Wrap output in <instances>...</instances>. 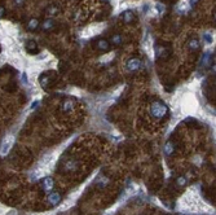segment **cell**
<instances>
[{
    "mask_svg": "<svg viewBox=\"0 0 216 215\" xmlns=\"http://www.w3.org/2000/svg\"><path fill=\"white\" fill-rule=\"evenodd\" d=\"M168 113V108H167L166 104H163L162 101H154L151 102L150 105V114L151 117L157 118V119H161V118H165Z\"/></svg>",
    "mask_w": 216,
    "mask_h": 215,
    "instance_id": "obj_1",
    "label": "cell"
},
{
    "mask_svg": "<svg viewBox=\"0 0 216 215\" xmlns=\"http://www.w3.org/2000/svg\"><path fill=\"white\" fill-rule=\"evenodd\" d=\"M14 144V138L13 136H8V138L4 139V141H3L1 144V148H0V153H1V155H5L9 153V150L12 149Z\"/></svg>",
    "mask_w": 216,
    "mask_h": 215,
    "instance_id": "obj_2",
    "label": "cell"
},
{
    "mask_svg": "<svg viewBox=\"0 0 216 215\" xmlns=\"http://www.w3.org/2000/svg\"><path fill=\"white\" fill-rule=\"evenodd\" d=\"M61 108H62V110H64V112H71L73 108H74V101L71 99H65L64 102H62V105H61Z\"/></svg>",
    "mask_w": 216,
    "mask_h": 215,
    "instance_id": "obj_3",
    "label": "cell"
},
{
    "mask_svg": "<svg viewBox=\"0 0 216 215\" xmlns=\"http://www.w3.org/2000/svg\"><path fill=\"white\" fill-rule=\"evenodd\" d=\"M140 65H141L140 60H137V58H132V60H129V61L127 62V69L131 70V71H133V70H137V69H139Z\"/></svg>",
    "mask_w": 216,
    "mask_h": 215,
    "instance_id": "obj_4",
    "label": "cell"
},
{
    "mask_svg": "<svg viewBox=\"0 0 216 215\" xmlns=\"http://www.w3.org/2000/svg\"><path fill=\"white\" fill-rule=\"evenodd\" d=\"M52 188H53V180L49 179V177L44 179V181H43V189L46 192H49V191H52Z\"/></svg>",
    "mask_w": 216,
    "mask_h": 215,
    "instance_id": "obj_5",
    "label": "cell"
},
{
    "mask_svg": "<svg viewBox=\"0 0 216 215\" xmlns=\"http://www.w3.org/2000/svg\"><path fill=\"white\" fill-rule=\"evenodd\" d=\"M60 200H61V196H60L58 193H51L49 197H48V201H49L52 205H57V203L60 202Z\"/></svg>",
    "mask_w": 216,
    "mask_h": 215,
    "instance_id": "obj_6",
    "label": "cell"
},
{
    "mask_svg": "<svg viewBox=\"0 0 216 215\" xmlns=\"http://www.w3.org/2000/svg\"><path fill=\"white\" fill-rule=\"evenodd\" d=\"M173 149H175V145H173V143L172 141H168L165 145V153L167 154V155H170V154H172L173 153Z\"/></svg>",
    "mask_w": 216,
    "mask_h": 215,
    "instance_id": "obj_7",
    "label": "cell"
},
{
    "mask_svg": "<svg viewBox=\"0 0 216 215\" xmlns=\"http://www.w3.org/2000/svg\"><path fill=\"white\" fill-rule=\"evenodd\" d=\"M98 47L101 48V49H106V48L109 47V44H107L106 40H100V42H98Z\"/></svg>",
    "mask_w": 216,
    "mask_h": 215,
    "instance_id": "obj_8",
    "label": "cell"
},
{
    "mask_svg": "<svg viewBox=\"0 0 216 215\" xmlns=\"http://www.w3.org/2000/svg\"><path fill=\"white\" fill-rule=\"evenodd\" d=\"M7 62V54H0V66H3Z\"/></svg>",
    "mask_w": 216,
    "mask_h": 215,
    "instance_id": "obj_9",
    "label": "cell"
},
{
    "mask_svg": "<svg viewBox=\"0 0 216 215\" xmlns=\"http://www.w3.org/2000/svg\"><path fill=\"white\" fill-rule=\"evenodd\" d=\"M131 20H132V13L126 12V13H124V21H126V22H129Z\"/></svg>",
    "mask_w": 216,
    "mask_h": 215,
    "instance_id": "obj_10",
    "label": "cell"
},
{
    "mask_svg": "<svg viewBox=\"0 0 216 215\" xmlns=\"http://www.w3.org/2000/svg\"><path fill=\"white\" fill-rule=\"evenodd\" d=\"M177 184L179 185H185V184H187V179H185V177H182V176H180L177 179Z\"/></svg>",
    "mask_w": 216,
    "mask_h": 215,
    "instance_id": "obj_11",
    "label": "cell"
},
{
    "mask_svg": "<svg viewBox=\"0 0 216 215\" xmlns=\"http://www.w3.org/2000/svg\"><path fill=\"white\" fill-rule=\"evenodd\" d=\"M189 44H190V48H192V49H197V48H198V42H197L195 39L192 40V42L189 43Z\"/></svg>",
    "mask_w": 216,
    "mask_h": 215,
    "instance_id": "obj_12",
    "label": "cell"
},
{
    "mask_svg": "<svg viewBox=\"0 0 216 215\" xmlns=\"http://www.w3.org/2000/svg\"><path fill=\"white\" fill-rule=\"evenodd\" d=\"M113 56H114V53L106 54V57H102V58H101V61H109V60H111V58H113Z\"/></svg>",
    "mask_w": 216,
    "mask_h": 215,
    "instance_id": "obj_13",
    "label": "cell"
},
{
    "mask_svg": "<svg viewBox=\"0 0 216 215\" xmlns=\"http://www.w3.org/2000/svg\"><path fill=\"white\" fill-rule=\"evenodd\" d=\"M204 39H206V42L208 43V44H211L212 43V38H211V35H204Z\"/></svg>",
    "mask_w": 216,
    "mask_h": 215,
    "instance_id": "obj_14",
    "label": "cell"
},
{
    "mask_svg": "<svg viewBox=\"0 0 216 215\" xmlns=\"http://www.w3.org/2000/svg\"><path fill=\"white\" fill-rule=\"evenodd\" d=\"M179 9H180V10H185V9H187V4H185V3H181V4L179 5Z\"/></svg>",
    "mask_w": 216,
    "mask_h": 215,
    "instance_id": "obj_15",
    "label": "cell"
},
{
    "mask_svg": "<svg viewBox=\"0 0 216 215\" xmlns=\"http://www.w3.org/2000/svg\"><path fill=\"white\" fill-rule=\"evenodd\" d=\"M36 24H38V22H36L35 20H32V21H31V24H30V27H31V29H34L35 26H36Z\"/></svg>",
    "mask_w": 216,
    "mask_h": 215,
    "instance_id": "obj_16",
    "label": "cell"
},
{
    "mask_svg": "<svg viewBox=\"0 0 216 215\" xmlns=\"http://www.w3.org/2000/svg\"><path fill=\"white\" fill-rule=\"evenodd\" d=\"M119 40H120V39H119V36H115V38H114V42L115 43H119Z\"/></svg>",
    "mask_w": 216,
    "mask_h": 215,
    "instance_id": "obj_17",
    "label": "cell"
},
{
    "mask_svg": "<svg viewBox=\"0 0 216 215\" xmlns=\"http://www.w3.org/2000/svg\"><path fill=\"white\" fill-rule=\"evenodd\" d=\"M197 1H198V0H192V3H193V4H194V3H197Z\"/></svg>",
    "mask_w": 216,
    "mask_h": 215,
    "instance_id": "obj_18",
    "label": "cell"
}]
</instances>
